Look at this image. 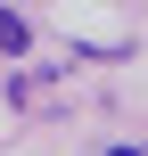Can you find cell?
I'll list each match as a JSON object with an SVG mask.
<instances>
[{"instance_id":"obj_1","label":"cell","mask_w":148,"mask_h":156,"mask_svg":"<svg viewBox=\"0 0 148 156\" xmlns=\"http://www.w3.org/2000/svg\"><path fill=\"white\" fill-rule=\"evenodd\" d=\"M25 41H33V25H25V16H16V8H0V49H8V58H16V49H25Z\"/></svg>"},{"instance_id":"obj_2","label":"cell","mask_w":148,"mask_h":156,"mask_svg":"<svg viewBox=\"0 0 148 156\" xmlns=\"http://www.w3.org/2000/svg\"><path fill=\"white\" fill-rule=\"evenodd\" d=\"M107 156H148V148H107Z\"/></svg>"}]
</instances>
